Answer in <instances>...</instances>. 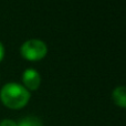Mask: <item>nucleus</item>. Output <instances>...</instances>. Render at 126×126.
Returning a JSON list of instances; mask_svg holds the SVG:
<instances>
[{
  "mask_svg": "<svg viewBox=\"0 0 126 126\" xmlns=\"http://www.w3.org/2000/svg\"><path fill=\"white\" fill-rule=\"evenodd\" d=\"M30 92L17 82L6 83L0 90V101L10 110H21L30 101Z\"/></svg>",
  "mask_w": 126,
  "mask_h": 126,
  "instance_id": "1",
  "label": "nucleus"
},
{
  "mask_svg": "<svg viewBox=\"0 0 126 126\" xmlns=\"http://www.w3.org/2000/svg\"><path fill=\"white\" fill-rule=\"evenodd\" d=\"M17 126H43L42 122L34 116H27L17 123Z\"/></svg>",
  "mask_w": 126,
  "mask_h": 126,
  "instance_id": "5",
  "label": "nucleus"
},
{
  "mask_svg": "<svg viewBox=\"0 0 126 126\" xmlns=\"http://www.w3.org/2000/svg\"><path fill=\"white\" fill-rule=\"evenodd\" d=\"M20 53L22 58L28 61H40L46 58L48 53V47L42 40L39 39H29L20 48Z\"/></svg>",
  "mask_w": 126,
  "mask_h": 126,
  "instance_id": "2",
  "label": "nucleus"
},
{
  "mask_svg": "<svg viewBox=\"0 0 126 126\" xmlns=\"http://www.w3.org/2000/svg\"><path fill=\"white\" fill-rule=\"evenodd\" d=\"M112 100L116 106L126 110V86H117L112 92Z\"/></svg>",
  "mask_w": 126,
  "mask_h": 126,
  "instance_id": "4",
  "label": "nucleus"
},
{
  "mask_svg": "<svg viewBox=\"0 0 126 126\" xmlns=\"http://www.w3.org/2000/svg\"><path fill=\"white\" fill-rule=\"evenodd\" d=\"M22 83L23 86L30 91H35L39 89L40 84H41V75L40 73L34 69H29L24 70L22 73Z\"/></svg>",
  "mask_w": 126,
  "mask_h": 126,
  "instance_id": "3",
  "label": "nucleus"
},
{
  "mask_svg": "<svg viewBox=\"0 0 126 126\" xmlns=\"http://www.w3.org/2000/svg\"><path fill=\"white\" fill-rule=\"evenodd\" d=\"M4 58V46L1 41H0V62L3 60Z\"/></svg>",
  "mask_w": 126,
  "mask_h": 126,
  "instance_id": "7",
  "label": "nucleus"
},
{
  "mask_svg": "<svg viewBox=\"0 0 126 126\" xmlns=\"http://www.w3.org/2000/svg\"><path fill=\"white\" fill-rule=\"evenodd\" d=\"M0 126H17V122L9 120V118H4L0 122Z\"/></svg>",
  "mask_w": 126,
  "mask_h": 126,
  "instance_id": "6",
  "label": "nucleus"
}]
</instances>
